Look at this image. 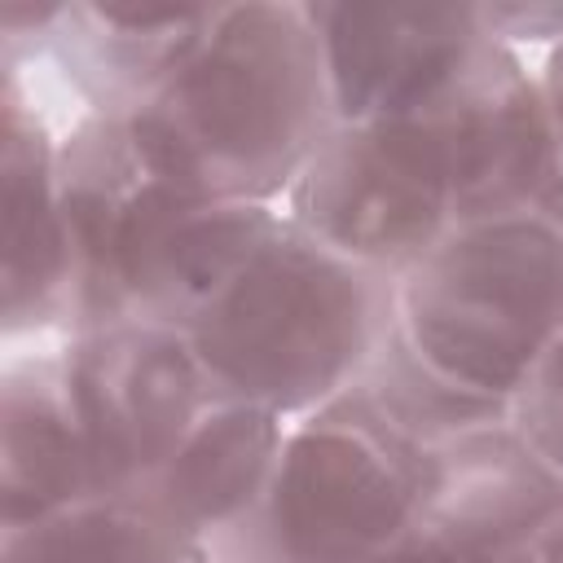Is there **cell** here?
<instances>
[{
    "instance_id": "obj_1",
    "label": "cell",
    "mask_w": 563,
    "mask_h": 563,
    "mask_svg": "<svg viewBox=\"0 0 563 563\" xmlns=\"http://www.w3.org/2000/svg\"><path fill=\"white\" fill-rule=\"evenodd\" d=\"M550 136L537 75L510 57L457 106L330 128L286 194V216L330 251L405 273L449 233L545 207Z\"/></svg>"
},
{
    "instance_id": "obj_2",
    "label": "cell",
    "mask_w": 563,
    "mask_h": 563,
    "mask_svg": "<svg viewBox=\"0 0 563 563\" xmlns=\"http://www.w3.org/2000/svg\"><path fill=\"white\" fill-rule=\"evenodd\" d=\"M563 339V220L515 211L466 224L391 282V325L361 387L427 440L510 422Z\"/></svg>"
},
{
    "instance_id": "obj_3",
    "label": "cell",
    "mask_w": 563,
    "mask_h": 563,
    "mask_svg": "<svg viewBox=\"0 0 563 563\" xmlns=\"http://www.w3.org/2000/svg\"><path fill=\"white\" fill-rule=\"evenodd\" d=\"M123 123L141 158L194 198L290 194L330 132L325 53L308 4H220L198 53Z\"/></svg>"
},
{
    "instance_id": "obj_4",
    "label": "cell",
    "mask_w": 563,
    "mask_h": 563,
    "mask_svg": "<svg viewBox=\"0 0 563 563\" xmlns=\"http://www.w3.org/2000/svg\"><path fill=\"white\" fill-rule=\"evenodd\" d=\"M391 282L282 211L180 334L220 391L282 418L312 413L356 387L383 352Z\"/></svg>"
},
{
    "instance_id": "obj_5",
    "label": "cell",
    "mask_w": 563,
    "mask_h": 563,
    "mask_svg": "<svg viewBox=\"0 0 563 563\" xmlns=\"http://www.w3.org/2000/svg\"><path fill=\"white\" fill-rule=\"evenodd\" d=\"M435 440L361 383L282 435L255 515L211 545L216 563H374L422 515Z\"/></svg>"
},
{
    "instance_id": "obj_6",
    "label": "cell",
    "mask_w": 563,
    "mask_h": 563,
    "mask_svg": "<svg viewBox=\"0 0 563 563\" xmlns=\"http://www.w3.org/2000/svg\"><path fill=\"white\" fill-rule=\"evenodd\" d=\"M325 53L330 128L427 119L488 84L515 48L475 4H308Z\"/></svg>"
},
{
    "instance_id": "obj_7",
    "label": "cell",
    "mask_w": 563,
    "mask_h": 563,
    "mask_svg": "<svg viewBox=\"0 0 563 563\" xmlns=\"http://www.w3.org/2000/svg\"><path fill=\"white\" fill-rule=\"evenodd\" d=\"M75 413L106 497L145 501L220 391L172 325L123 321L79 330L62 347Z\"/></svg>"
},
{
    "instance_id": "obj_8",
    "label": "cell",
    "mask_w": 563,
    "mask_h": 563,
    "mask_svg": "<svg viewBox=\"0 0 563 563\" xmlns=\"http://www.w3.org/2000/svg\"><path fill=\"white\" fill-rule=\"evenodd\" d=\"M57 198L70 255V334L141 321L150 264L194 194L141 158L123 119L88 114L57 141Z\"/></svg>"
},
{
    "instance_id": "obj_9",
    "label": "cell",
    "mask_w": 563,
    "mask_h": 563,
    "mask_svg": "<svg viewBox=\"0 0 563 563\" xmlns=\"http://www.w3.org/2000/svg\"><path fill=\"white\" fill-rule=\"evenodd\" d=\"M4 334L66 325L70 255L57 198V141L22 92L18 66H4Z\"/></svg>"
},
{
    "instance_id": "obj_10",
    "label": "cell",
    "mask_w": 563,
    "mask_h": 563,
    "mask_svg": "<svg viewBox=\"0 0 563 563\" xmlns=\"http://www.w3.org/2000/svg\"><path fill=\"white\" fill-rule=\"evenodd\" d=\"M216 9L62 4L48 53L84 92L92 114L132 119L198 53L216 22Z\"/></svg>"
},
{
    "instance_id": "obj_11",
    "label": "cell",
    "mask_w": 563,
    "mask_h": 563,
    "mask_svg": "<svg viewBox=\"0 0 563 563\" xmlns=\"http://www.w3.org/2000/svg\"><path fill=\"white\" fill-rule=\"evenodd\" d=\"M282 435H286L282 413L216 391L202 418L194 422L189 440L154 479L141 506L158 510L189 537L220 545L255 515Z\"/></svg>"
},
{
    "instance_id": "obj_12",
    "label": "cell",
    "mask_w": 563,
    "mask_h": 563,
    "mask_svg": "<svg viewBox=\"0 0 563 563\" xmlns=\"http://www.w3.org/2000/svg\"><path fill=\"white\" fill-rule=\"evenodd\" d=\"M0 405V493L4 528L40 523L88 497H106L57 356H26L4 369Z\"/></svg>"
},
{
    "instance_id": "obj_13",
    "label": "cell",
    "mask_w": 563,
    "mask_h": 563,
    "mask_svg": "<svg viewBox=\"0 0 563 563\" xmlns=\"http://www.w3.org/2000/svg\"><path fill=\"white\" fill-rule=\"evenodd\" d=\"M0 563H216L211 545L128 497H88L40 523L4 528Z\"/></svg>"
},
{
    "instance_id": "obj_14",
    "label": "cell",
    "mask_w": 563,
    "mask_h": 563,
    "mask_svg": "<svg viewBox=\"0 0 563 563\" xmlns=\"http://www.w3.org/2000/svg\"><path fill=\"white\" fill-rule=\"evenodd\" d=\"M510 427L523 449L563 484V339L550 347V356L510 405Z\"/></svg>"
},
{
    "instance_id": "obj_15",
    "label": "cell",
    "mask_w": 563,
    "mask_h": 563,
    "mask_svg": "<svg viewBox=\"0 0 563 563\" xmlns=\"http://www.w3.org/2000/svg\"><path fill=\"white\" fill-rule=\"evenodd\" d=\"M515 554H519V545H510L493 532H475L462 523L418 515V523L391 550H383L374 563H515Z\"/></svg>"
},
{
    "instance_id": "obj_16",
    "label": "cell",
    "mask_w": 563,
    "mask_h": 563,
    "mask_svg": "<svg viewBox=\"0 0 563 563\" xmlns=\"http://www.w3.org/2000/svg\"><path fill=\"white\" fill-rule=\"evenodd\" d=\"M479 9V22L493 40H501L506 48L515 40H528V44H559L563 40V4H475Z\"/></svg>"
},
{
    "instance_id": "obj_17",
    "label": "cell",
    "mask_w": 563,
    "mask_h": 563,
    "mask_svg": "<svg viewBox=\"0 0 563 563\" xmlns=\"http://www.w3.org/2000/svg\"><path fill=\"white\" fill-rule=\"evenodd\" d=\"M515 563H563V497H559V506L523 537Z\"/></svg>"
}]
</instances>
